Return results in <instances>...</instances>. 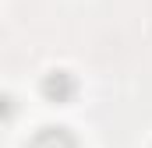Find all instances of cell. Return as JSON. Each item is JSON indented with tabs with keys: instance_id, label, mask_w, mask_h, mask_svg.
<instances>
[{
	"instance_id": "6da1fadb",
	"label": "cell",
	"mask_w": 152,
	"mask_h": 148,
	"mask_svg": "<svg viewBox=\"0 0 152 148\" xmlns=\"http://www.w3.org/2000/svg\"><path fill=\"white\" fill-rule=\"evenodd\" d=\"M39 92H42V99H46V102L64 106V102H71V99L78 95V78H75L71 71H50L46 78H42Z\"/></svg>"
},
{
	"instance_id": "7a4b0ae2",
	"label": "cell",
	"mask_w": 152,
	"mask_h": 148,
	"mask_svg": "<svg viewBox=\"0 0 152 148\" xmlns=\"http://www.w3.org/2000/svg\"><path fill=\"white\" fill-rule=\"evenodd\" d=\"M25 148H81V145H78V138L67 131V127H60V123H46V127H39L36 134L28 138Z\"/></svg>"
},
{
	"instance_id": "3957f363",
	"label": "cell",
	"mask_w": 152,
	"mask_h": 148,
	"mask_svg": "<svg viewBox=\"0 0 152 148\" xmlns=\"http://www.w3.org/2000/svg\"><path fill=\"white\" fill-rule=\"evenodd\" d=\"M18 116V99L11 92H0V123H11Z\"/></svg>"
}]
</instances>
